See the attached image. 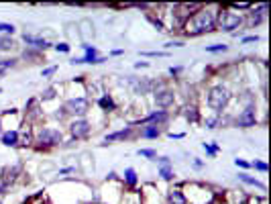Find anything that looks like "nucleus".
Returning <instances> with one entry per match:
<instances>
[{
	"label": "nucleus",
	"instance_id": "ddd939ff",
	"mask_svg": "<svg viewBox=\"0 0 271 204\" xmlns=\"http://www.w3.org/2000/svg\"><path fill=\"white\" fill-rule=\"evenodd\" d=\"M167 202H169V204H188V198L184 196L182 190H169Z\"/></svg>",
	"mask_w": 271,
	"mask_h": 204
},
{
	"label": "nucleus",
	"instance_id": "cd10ccee",
	"mask_svg": "<svg viewBox=\"0 0 271 204\" xmlns=\"http://www.w3.org/2000/svg\"><path fill=\"white\" fill-rule=\"evenodd\" d=\"M206 51H210V53H218V51H227V45H212V47H206Z\"/></svg>",
	"mask_w": 271,
	"mask_h": 204
},
{
	"label": "nucleus",
	"instance_id": "9d476101",
	"mask_svg": "<svg viewBox=\"0 0 271 204\" xmlns=\"http://www.w3.org/2000/svg\"><path fill=\"white\" fill-rule=\"evenodd\" d=\"M173 100H175V96H173L171 90H161V92H157V94H155V102H157V106H161V108L171 106V104H173Z\"/></svg>",
	"mask_w": 271,
	"mask_h": 204
},
{
	"label": "nucleus",
	"instance_id": "7ed1b4c3",
	"mask_svg": "<svg viewBox=\"0 0 271 204\" xmlns=\"http://www.w3.org/2000/svg\"><path fill=\"white\" fill-rule=\"evenodd\" d=\"M216 25L220 31H233L241 25V16L235 12H229V10H220L218 18H216Z\"/></svg>",
	"mask_w": 271,
	"mask_h": 204
},
{
	"label": "nucleus",
	"instance_id": "f03ea898",
	"mask_svg": "<svg viewBox=\"0 0 271 204\" xmlns=\"http://www.w3.org/2000/svg\"><path fill=\"white\" fill-rule=\"evenodd\" d=\"M229 100H231V92H229V88H224V86H214L208 94V106L214 108L216 112L227 108Z\"/></svg>",
	"mask_w": 271,
	"mask_h": 204
},
{
	"label": "nucleus",
	"instance_id": "f257e3e1",
	"mask_svg": "<svg viewBox=\"0 0 271 204\" xmlns=\"http://www.w3.org/2000/svg\"><path fill=\"white\" fill-rule=\"evenodd\" d=\"M184 29L188 35H202V33H208L212 29H216V16L212 10L208 8H198V12H194L186 22H184Z\"/></svg>",
	"mask_w": 271,
	"mask_h": 204
},
{
	"label": "nucleus",
	"instance_id": "f3484780",
	"mask_svg": "<svg viewBox=\"0 0 271 204\" xmlns=\"http://www.w3.org/2000/svg\"><path fill=\"white\" fill-rule=\"evenodd\" d=\"M133 88H135V92H137V94H147L151 90V84L147 80H143V82L137 80V82H133Z\"/></svg>",
	"mask_w": 271,
	"mask_h": 204
},
{
	"label": "nucleus",
	"instance_id": "4468645a",
	"mask_svg": "<svg viewBox=\"0 0 271 204\" xmlns=\"http://www.w3.org/2000/svg\"><path fill=\"white\" fill-rule=\"evenodd\" d=\"M163 121H167V112L165 110H157V112H151L143 123H163Z\"/></svg>",
	"mask_w": 271,
	"mask_h": 204
},
{
	"label": "nucleus",
	"instance_id": "a878e982",
	"mask_svg": "<svg viewBox=\"0 0 271 204\" xmlns=\"http://www.w3.org/2000/svg\"><path fill=\"white\" fill-rule=\"evenodd\" d=\"M10 65H12V61H10V59H0V76H4V72L8 70Z\"/></svg>",
	"mask_w": 271,
	"mask_h": 204
},
{
	"label": "nucleus",
	"instance_id": "6ab92c4d",
	"mask_svg": "<svg viewBox=\"0 0 271 204\" xmlns=\"http://www.w3.org/2000/svg\"><path fill=\"white\" fill-rule=\"evenodd\" d=\"M80 25H82V27H86V29H82V37H84V39L94 37V25H92V22H90V20H82Z\"/></svg>",
	"mask_w": 271,
	"mask_h": 204
},
{
	"label": "nucleus",
	"instance_id": "20e7f679",
	"mask_svg": "<svg viewBox=\"0 0 271 204\" xmlns=\"http://www.w3.org/2000/svg\"><path fill=\"white\" fill-rule=\"evenodd\" d=\"M63 112L67 115H76V117H84L88 112V100L86 98H72L67 100L65 106H63Z\"/></svg>",
	"mask_w": 271,
	"mask_h": 204
},
{
	"label": "nucleus",
	"instance_id": "e433bc0d",
	"mask_svg": "<svg viewBox=\"0 0 271 204\" xmlns=\"http://www.w3.org/2000/svg\"><path fill=\"white\" fill-rule=\"evenodd\" d=\"M257 39H259V37H245L243 43H251V41H257Z\"/></svg>",
	"mask_w": 271,
	"mask_h": 204
},
{
	"label": "nucleus",
	"instance_id": "2eb2a0df",
	"mask_svg": "<svg viewBox=\"0 0 271 204\" xmlns=\"http://www.w3.org/2000/svg\"><path fill=\"white\" fill-rule=\"evenodd\" d=\"M2 143H4V145H8V147L18 145V133H16V131H8V133H4V135H2Z\"/></svg>",
	"mask_w": 271,
	"mask_h": 204
},
{
	"label": "nucleus",
	"instance_id": "c9c22d12",
	"mask_svg": "<svg viewBox=\"0 0 271 204\" xmlns=\"http://www.w3.org/2000/svg\"><path fill=\"white\" fill-rule=\"evenodd\" d=\"M233 8H243L245 10V8H251V4H233Z\"/></svg>",
	"mask_w": 271,
	"mask_h": 204
},
{
	"label": "nucleus",
	"instance_id": "0eeeda50",
	"mask_svg": "<svg viewBox=\"0 0 271 204\" xmlns=\"http://www.w3.org/2000/svg\"><path fill=\"white\" fill-rule=\"evenodd\" d=\"M255 106H247L241 115H239V119H237V125L239 127H243V129H247V127H253L255 125Z\"/></svg>",
	"mask_w": 271,
	"mask_h": 204
},
{
	"label": "nucleus",
	"instance_id": "1a4fd4ad",
	"mask_svg": "<svg viewBox=\"0 0 271 204\" xmlns=\"http://www.w3.org/2000/svg\"><path fill=\"white\" fill-rule=\"evenodd\" d=\"M84 49H86V57L74 59V63H84V61H88V63H100V61H104L102 57H98V49L92 47V45H84Z\"/></svg>",
	"mask_w": 271,
	"mask_h": 204
},
{
	"label": "nucleus",
	"instance_id": "473e14b6",
	"mask_svg": "<svg viewBox=\"0 0 271 204\" xmlns=\"http://www.w3.org/2000/svg\"><path fill=\"white\" fill-rule=\"evenodd\" d=\"M204 149H206L210 155H214V153L218 151V147H216V145H208V143H204Z\"/></svg>",
	"mask_w": 271,
	"mask_h": 204
},
{
	"label": "nucleus",
	"instance_id": "b1692460",
	"mask_svg": "<svg viewBox=\"0 0 271 204\" xmlns=\"http://www.w3.org/2000/svg\"><path fill=\"white\" fill-rule=\"evenodd\" d=\"M0 33L2 35H12L14 33V25H8V22H0Z\"/></svg>",
	"mask_w": 271,
	"mask_h": 204
},
{
	"label": "nucleus",
	"instance_id": "72a5a7b5",
	"mask_svg": "<svg viewBox=\"0 0 271 204\" xmlns=\"http://www.w3.org/2000/svg\"><path fill=\"white\" fill-rule=\"evenodd\" d=\"M235 164H237L239 168H251V164H247L245 160H235Z\"/></svg>",
	"mask_w": 271,
	"mask_h": 204
},
{
	"label": "nucleus",
	"instance_id": "4be33fe9",
	"mask_svg": "<svg viewBox=\"0 0 271 204\" xmlns=\"http://www.w3.org/2000/svg\"><path fill=\"white\" fill-rule=\"evenodd\" d=\"M125 180H127L129 186H135V184H137V174H135L133 168H129V170L125 172Z\"/></svg>",
	"mask_w": 271,
	"mask_h": 204
},
{
	"label": "nucleus",
	"instance_id": "c85d7f7f",
	"mask_svg": "<svg viewBox=\"0 0 271 204\" xmlns=\"http://www.w3.org/2000/svg\"><path fill=\"white\" fill-rule=\"evenodd\" d=\"M251 168H255V170H259V172H267V164H263V162H253Z\"/></svg>",
	"mask_w": 271,
	"mask_h": 204
},
{
	"label": "nucleus",
	"instance_id": "9b49d317",
	"mask_svg": "<svg viewBox=\"0 0 271 204\" xmlns=\"http://www.w3.org/2000/svg\"><path fill=\"white\" fill-rule=\"evenodd\" d=\"M22 39H25V43L33 45V47H39V49H45V47H49V41H45V39H39V37H33V35H22Z\"/></svg>",
	"mask_w": 271,
	"mask_h": 204
},
{
	"label": "nucleus",
	"instance_id": "423d86ee",
	"mask_svg": "<svg viewBox=\"0 0 271 204\" xmlns=\"http://www.w3.org/2000/svg\"><path fill=\"white\" fill-rule=\"evenodd\" d=\"M20 174V166H10V168H4L2 170V178H0V188L2 190H6L14 180H16V176Z\"/></svg>",
	"mask_w": 271,
	"mask_h": 204
},
{
	"label": "nucleus",
	"instance_id": "412c9836",
	"mask_svg": "<svg viewBox=\"0 0 271 204\" xmlns=\"http://www.w3.org/2000/svg\"><path fill=\"white\" fill-rule=\"evenodd\" d=\"M184 117H186L188 121L196 123V121H198V110H196V106H186V108H184Z\"/></svg>",
	"mask_w": 271,
	"mask_h": 204
},
{
	"label": "nucleus",
	"instance_id": "5701e85b",
	"mask_svg": "<svg viewBox=\"0 0 271 204\" xmlns=\"http://www.w3.org/2000/svg\"><path fill=\"white\" fill-rule=\"evenodd\" d=\"M143 137H149V139H153V137H159V129H157V125L147 127V129L143 131Z\"/></svg>",
	"mask_w": 271,
	"mask_h": 204
},
{
	"label": "nucleus",
	"instance_id": "a211bd4d",
	"mask_svg": "<svg viewBox=\"0 0 271 204\" xmlns=\"http://www.w3.org/2000/svg\"><path fill=\"white\" fill-rule=\"evenodd\" d=\"M239 180H243L245 184H251V186H257V188L265 190V184H261L259 180H255V178H251V176H247V174H239Z\"/></svg>",
	"mask_w": 271,
	"mask_h": 204
},
{
	"label": "nucleus",
	"instance_id": "aec40b11",
	"mask_svg": "<svg viewBox=\"0 0 271 204\" xmlns=\"http://www.w3.org/2000/svg\"><path fill=\"white\" fill-rule=\"evenodd\" d=\"M12 47H14V41L6 35H0V51H8Z\"/></svg>",
	"mask_w": 271,
	"mask_h": 204
},
{
	"label": "nucleus",
	"instance_id": "f704fd0d",
	"mask_svg": "<svg viewBox=\"0 0 271 204\" xmlns=\"http://www.w3.org/2000/svg\"><path fill=\"white\" fill-rule=\"evenodd\" d=\"M55 70H57V67H49V70H45V72H43V76H45V78H47V76L55 74Z\"/></svg>",
	"mask_w": 271,
	"mask_h": 204
},
{
	"label": "nucleus",
	"instance_id": "bb28decb",
	"mask_svg": "<svg viewBox=\"0 0 271 204\" xmlns=\"http://www.w3.org/2000/svg\"><path fill=\"white\" fill-rule=\"evenodd\" d=\"M41 96H43V100H51V98H55V88H47Z\"/></svg>",
	"mask_w": 271,
	"mask_h": 204
},
{
	"label": "nucleus",
	"instance_id": "7c9ffc66",
	"mask_svg": "<svg viewBox=\"0 0 271 204\" xmlns=\"http://www.w3.org/2000/svg\"><path fill=\"white\" fill-rule=\"evenodd\" d=\"M218 125V117H210V119H206V127L208 129H214Z\"/></svg>",
	"mask_w": 271,
	"mask_h": 204
},
{
	"label": "nucleus",
	"instance_id": "c756f323",
	"mask_svg": "<svg viewBox=\"0 0 271 204\" xmlns=\"http://www.w3.org/2000/svg\"><path fill=\"white\" fill-rule=\"evenodd\" d=\"M53 47H55L57 51H61V53H67V51H70V45H65V43H57V45H53Z\"/></svg>",
	"mask_w": 271,
	"mask_h": 204
},
{
	"label": "nucleus",
	"instance_id": "dca6fc26",
	"mask_svg": "<svg viewBox=\"0 0 271 204\" xmlns=\"http://www.w3.org/2000/svg\"><path fill=\"white\" fill-rule=\"evenodd\" d=\"M129 135H131V127L125 129V131H119V133H112V135H108V137L104 139V145H106V143H112V141H119V139H127Z\"/></svg>",
	"mask_w": 271,
	"mask_h": 204
},
{
	"label": "nucleus",
	"instance_id": "393cba45",
	"mask_svg": "<svg viewBox=\"0 0 271 204\" xmlns=\"http://www.w3.org/2000/svg\"><path fill=\"white\" fill-rule=\"evenodd\" d=\"M100 106H102V108H115V102H112L110 96H102V98H100Z\"/></svg>",
	"mask_w": 271,
	"mask_h": 204
},
{
	"label": "nucleus",
	"instance_id": "6e6552de",
	"mask_svg": "<svg viewBox=\"0 0 271 204\" xmlns=\"http://www.w3.org/2000/svg\"><path fill=\"white\" fill-rule=\"evenodd\" d=\"M72 135H74V137L76 139H86L88 137V135H90V131H92V127H90V123L88 121H74L72 123Z\"/></svg>",
	"mask_w": 271,
	"mask_h": 204
},
{
	"label": "nucleus",
	"instance_id": "39448f33",
	"mask_svg": "<svg viewBox=\"0 0 271 204\" xmlns=\"http://www.w3.org/2000/svg\"><path fill=\"white\" fill-rule=\"evenodd\" d=\"M37 141L41 145H45V147H53V145H57L61 141V133L57 129H43L39 133V139Z\"/></svg>",
	"mask_w": 271,
	"mask_h": 204
},
{
	"label": "nucleus",
	"instance_id": "2f4dec72",
	"mask_svg": "<svg viewBox=\"0 0 271 204\" xmlns=\"http://www.w3.org/2000/svg\"><path fill=\"white\" fill-rule=\"evenodd\" d=\"M139 153H141V155H143V157H155V155H157V153H155V151H153V149H141V151H139Z\"/></svg>",
	"mask_w": 271,
	"mask_h": 204
},
{
	"label": "nucleus",
	"instance_id": "f8f14e48",
	"mask_svg": "<svg viewBox=\"0 0 271 204\" xmlns=\"http://www.w3.org/2000/svg\"><path fill=\"white\" fill-rule=\"evenodd\" d=\"M159 176L163 178V180H171L173 178V170H171V166H169V160L167 157H161L159 160Z\"/></svg>",
	"mask_w": 271,
	"mask_h": 204
}]
</instances>
